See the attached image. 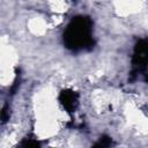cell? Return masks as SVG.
Returning <instances> with one entry per match:
<instances>
[{
    "label": "cell",
    "mask_w": 148,
    "mask_h": 148,
    "mask_svg": "<svg viewBox=\"0 0 148 148\" xmlns=\"http://www.w3.org/2000/svg\"><path fill=\"white\" fill-rule=\"evenodd\" d=\"M145 80L148 82V73H146V74H145Z\"/></svg>",
    "instance_id": "52a82bcc"
},
{
    "label": "cell",
    "mask_w": 148,
    "mask_h": 148,
    "mask_svg": "<svg viewBox=\"0 0 148 148\" xmlns=\"http://www.w3.org/2000/svg\"><path fill=\"white\" fill-rule=\"evenodd\" d=\"M133 77L139 73L146 69L148 65V39H140L134 47V54L132 59Z\"/></svg>",
    "instance_id": "7a4b0ae2"
},
{
    "label": "cell",
    "mask_w": 148,
    "mask_h": 148,
    "mask_svg": "<svg viewBox=\"0 0 148 148\" xmlns=\"http://www.w3.org/2000/svg\"><path fill=\"white\" fill-rule=\"evenodd\" d=\"M59 101L67 112H73L77 105V94L71 89H65L60 92Z\"/></svg>",
    "instance_id": "3957f363"
},
{
    "label": "cell",
    "mask_w": 148,
    "mask_h": 148,
    "mask_svg": "<svg viewBox=\"0 0 148 148\" xmlns=\"http://www.w3.org/2000/svg\"><path fill=\"white\" fill-rule=\"evenodd\" d=\"M92 22L87 16H76L67 25L64 32V43L67 49L79 51L91 49L95 44L91 37Z\"/></svg>",
    "instance_id": "6da1fadb"
},
{
    "label": "cell",
    "mask_w": 148,
    "mask_h": 148,
    "mask_svg": "<svg viewBox=\"0 0 148 148\" xmlns=\"http://www.w3.org/2000/svg\"><path fill=\"white\" fill-rule=\"evenodd\" d=\"M23 146H25V147H37V146H39V145H38V142H36V141L28 140V141L23 142Z\"/></svg>",
    "instance_id": "8992f818"
},
{
    "label": "cell",
    "mask_w": 148,
    "mask_h": 148,
    "mask_svg": "<svg viewBox=\"0 0 148 148\" xmlns=\"http://www.w3.org/2000/svg\"><path fill=\"white\" fill-rule=\"evenodd\" d=\"M111 145V139L109 138V136H102L101 138V140H99V142L96 145L97 147H106V146H110Z\"/></svg>",
    "instance_id": "277c9868"
},
{
    "label": "cell",
    "mask_w": 148,
    "mask_h": 148,
    "mask_svg": "<svg viewBox=\"0 0 148 148\" xmlns=\"http://www.w3.org/2000/svg\"><path fill=\"white\" fill-rule=\"evenodd\" d=\"M9 114H8V111H7V106H3L2 109V112H1V119H2V123H6L7 119H8Z\"/></svg>",
    "instance_id": "5b68a950"
}]
</instances>
